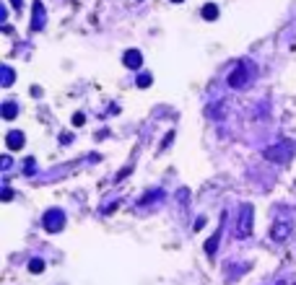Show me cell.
I'll return each instance as SVG.
<instances>
[{
	"instance_id": "15",
	"label": "cell",
	"mask_w": 296,
	"mask_h": 285,
	"mask_svg": "<svg viewBox=\"0 0 296 285\" xmlns=\"http://www.w3.org/2000/svg\"><path fill=\"white\" fill-rule=\"evenodd\" d=\"M83 119H86L83 114H75V117H73V125H75V127H78V125H83Z\"/></svg>"
},
{
	"instance_id": "1",
	"label": "cell",
	"mask_w": 296,
	"mask_h": 285,
	"mask_svg": "<svg viewBox=\"0 0 296 285\" xmlns=\"http://www.w3.org/2000/svg\"><path fill=\"white\" fill-rule=\"evenodd\" d=\"M252 73H255V65L249 63V60H239L237 67L229 73V78H226V83H229L231 88H242L247 86L249 80H252Z\"/></svg>"
},
{
	"instance_id": "5",
	"label": "cell",
	"mask_w": 296,
	"mask_h": 285,
	"mask_svg": "<svg viewBox=\"0 0 296 285\" xmlns=\"http://www.w3.org/2000/svg\"><path fill=\"white\" fill-rule=\"evenodd\" d=\"M291 231H294L291 221L278 218V221H273V226H270V238H273V241H286V238L291 236Z\"/></svg>"
},
{
	"instance_id": "11",
	"label": "cell",
	"mask_w": 296,
	"mask_h": 285,
	"mask_svg": "<svg viewBox=\"0 0 296 285\" xmlns=\"http://www.w3.org/2000/svg\"><path fill=\"white\" fill-rule=\"evenodd\" d=\"M203 18H206V21H216L218 18V5L216 3H208L206 8H203Z\"/></svg>"
},
{
	"instance_id": "16",
	"label": "cell",
	"mask_w": 296,
	"mask_h": 285,
	"mask_svg": "<svg viewBox=\"0 0 296 285\" xmlns=\"http://www.w3.org/2000/svg\"><path fill=\"white\" fill-rule=\"evenodd\" d=\"M11 197H13V192H11V190H8V187H5V190H3V200H5V202H8V200H11Z\"/></svg>"
},
{
	"instance_id": "2",
	"label": "cell",
	"mask_w": 296,
	"mask_h": 285,
	"mask_svg": "<svg viewBox=\"0 0 296 285\" xmlns=\"http://www.w3.org/2000/svg\"><path fill=\"white\" fill-rule=\"evenodd\" d=\"M294 153H296V145L291 140H280L276 142V145H270L268 151H265V158L273 161V163H288L294 158Z\"/></svg>"
},
{
	"instance_id": "13",
	"label": "cell",
	"mask_w": 296,
	"mask_h": 285,
	"mask_svg": "<svg viewBox=\"0 0 296 285\" xmlns=\"http://www.w3.org/2000/svg\"><path fill=\"white\" fill-rule=\"evenodd\" d=\"M11 83H13V70H11L8 65H3V86L8 88Z\"/></svg>"
},
{
	"instance_id": "14",
	"label": "cell",
	"mask_w": 296,
	"mask_h": 285,
	"mask_svg": "<svg viewBox=\"0 0 296 285\" xmlns=\"http://www.w3.org/2000/svg\"><path fill=\"white\" fill-rule=\"evenodd\" d=\"M151 83H154V78H151V73H143V76H138V88H148Z\"/></svg>"
},
{
	"instance_id": "4",
	"label": "cell",
	"mask_w": 296,
	"mask_h": 285,
	"mask_svg": "<svg viewBox=\"0 0 296 285\" xmlns=\"http://www.w3.org/2000/svg\"><path fill=\"white\" fill-rule=\"evenodd\" d=\"M42 226H44V231H50V234L63 231L65 228V213H63V210H57V207L47 210V213H44V218H42Z\"/></svg>"
},
{
	"instance_id": "17",
	"label": "cell",
	"mask_w": 296,
	"mask_h": 285,
	"mask_svg": "<svg viewBox=\"0 0 296 285\" xmlns=\"http://www.w3.org/2000/svg\"><path fill=\"white\" fill-rule=\"evenodd\" d=\"M11 3H13V8H16V11H21V5H24V0H11Z\"/></svg>"
},
{
	"instance_id": "10",
	"label": "cell",
	"mask_w": 296,
	"mask_h": 285,
	"mask_svg": "<svg viewBox=\"0 0 296 285\" xmlns=\"http://www.w3.org/2000/svg\"><path fill=\"white\" fill-rule=\"evenodd\" d=\"M16 114H18V107L13 101H5L3 104V119H16Z\"/></svg>"
},
{
	"instance_id": "12",
	"label": "cell",
	"mask_w": 296,
	"mask_h": 285,
	"mask_svg": "<svg viewBox=\"0 0 296 285\" xmlns=\"http://www.w3.org/2000/svg\"><path fill=\"white\" fill-rule=\"evenodd\" d=\"M42 269H44V262H42V259H32V262H29V272L39 275Z\"/></svg>"
},
{
	"instance_id": "6",
	"label": "cell",
	"mask_w": 296,
	"mask_h": 285,
	"mask_svg": "<svg viewBox=\"0 0 296 285\" xmlns=\"http://www.w3.org/2000/svg\"><path fill=\"white\" fill-rule=\"evenodd\" d=\"M44 21H47V16H44V5H42V0H34V18H32V32H39V29L44 26Z\"/></svg>"
},
{
	"instance_id": "3",
	"label": "cell",
	"mask_w": 296,
	"mask_h": 285,
	"mask_svg": "<svg viewBox=\"0 0 296 285\" xmlns=\"http://www.w3.org/2000/svg\"><path fill=\"white\" fill-rule=\"evenodd\" d=\"M252 218H255V207L244 202V205L239 207V221H237V236L239 238H247L252 234Z\"/></svg>"
},
{
	"instance_id": "19",
	"label": "cell",
	"mask_w": 296,
	"mask_h": 285,
	"mask_svg": "<svg viewBox=\"0 0 296 285\" xmlns=\"http://www.w3.org/2000/svg\"><path fill=\"white\" fill-rule=\"evenodd\" d=\"M172 3H182V0H172Z\"/></svg>"
},
{
	"instance_id": "18",
	"label": "cell",
	"mask_w": 296,
	"mask_h": 285,
	"mask_svg": "<svg viewBox=\"0 0 296 285\" xmlns=\"http://www.w3.org/2000/svg\"><path fill=\"white\" fill-rule=\"evenodd\" d=\"M278 285H296V283H288V280H280Z\"/></svg>"
},
{
	"instance_id": "7",
	"label": "cell",
	"mask_w": 296,
	"mask_h": 285,
	"mask_svg": "<svg viewBox=\"0 0 296 285\" xmlns=\"http://www.w3.org/2000/svg\"><path fill=\"white\" fill-rule=\"evenodd\" d=\"M122 63H125V67H130V70H138V67L143 65V55L138 49H127L122 55Z\"/></svg>"
},
{
	"instance_id": "9",
	"label": "cell",
	"mask_w": 296,
	"mask_h": 285,
	"mask_svg": "<svg viewBox=\"0 0 296 285\" xmlns=\"http://www.w3.org/2000/svg\"><path fill=\"white\" fill-rule=\"evenodd\" d=\"M218 238H221V228H218L216 234L206 241V254H208V257H213V254H216V249H218Z\"/></svg>"
},
{
	"instance_id": "8",
	"label": "cell",
	"mask_w": 296,
	"mask_h": 285,
	"mask_svg": "<svg viewBox=\"0 0 296 285\" xmlns=\"http://www.w3.org/2000/svg\"><path fill=\"white\" fill-rule=\"evenodd\" d=\"M5 142H8V148H11V151H18V148H24L26 138H24V132L13 130V132H8V138H5Z\"/></svg>"
}]
</instances>
